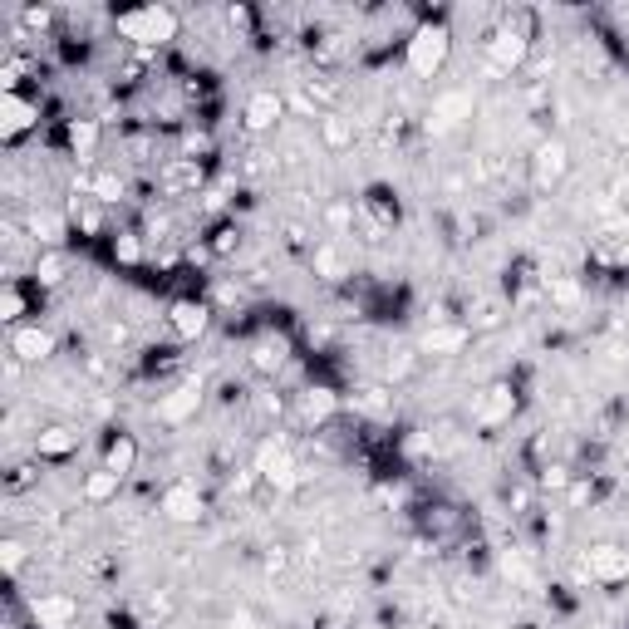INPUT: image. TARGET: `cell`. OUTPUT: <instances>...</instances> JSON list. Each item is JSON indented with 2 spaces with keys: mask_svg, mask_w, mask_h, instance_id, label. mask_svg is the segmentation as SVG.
I'll return each mask as SVG.
<instances>
[{
  "mask_svg": "<svg viewBox=\"0 0 629 629\" xmlns=\"http://www.w3.org/2000/svg\"><path fill=\"white\" fill-rule=\"evenodd\" d=\"M448 55H453V30L443 25V15L438 20H418L408 30V40H403V64H408L413 79H433L448 64Z\"/></svg>",
  "mask_w": 629,
  "mask_h": 629,
  "instance_id": "cell-1",
  "label": "cell"
},
{
  "mask_svg": "<svg viewBox=\"0 0 629 629\" xmlns=\"http://www.w3.org/2000/svg\"><path fill=\"white\" fill-rule=\"evenodd\" d=\"M114 30L123 40L153 50V45H172V40L182 35V20H177V10H168V5H133V10H118L114 15Z\"/></svg>",
  "mask_w": 629,
  "mask_h": 629,
  "instance_id": "cell-2",
  "label": "cell"
},
{
  "mask_svg": "<svg viewBox=\"0 0 629 629\" xmlns=\"http://www.w3.org/2000/svg\"><path fill=\"white\" fill-rule=\"evenodd\" d=\"M482 55H487V69H492V74H512V69L526 64L531 40H526L521 30H512V25H502V30H492V35L482 40Z\"/></svg>",
  "mask_w": 629,
  "mask_h": 629,
  "instance_id": "cell-3",
  "label": "cell"
},
{
  "mask_svg": "<svg viewBox=\"0 0 629 629\" xmlns=\"http://www.w3.org/2000/svg\"><path fill=\"white\" fill-rule=\"evenodd\" d=\"M197 408H202V384L197 379H182V384H172L168 394H158V423H168V428H182L187 418H197Z\"/></svg>",
  "mask_w": 629,
  "mask_h": 629,
  "instance_id": "cell-4",
  "label": "cell"
},
{
  "mask_svg": "<svg viewBox=\"0 0 629 629\" xmlns=\"http://www.w3.org/2000/svg\"><path fill=\"white\" fill-rule=\"evenodd\" d=\"M472 109H477L472 89H443V94L433 99V109H428V123H423V128H428V133H448V128L467 123Z\"/></svg>",
  "mask_w": 629,
  "mask_h": 629,
  "instance_id": "cell-5",
  "label": "cell"
},
{
  "mask_svg": "<svg viewBox=\"0 0 629 629\" xmlns=\"http://www.w3.org/2000/svg\"><path fill=\"white\" fill-rule=\"evenodd\" d=\"M158 512L177 521V526H192V521H202L207 516V497L192 487V482H172L163 487V497H158Z\"/></svg>",
  "mask_w": 629,
  "mask_h": 629,
  "instance_id": "cell-6",
  "label": "cell"
},
{
  "mask_svg": "<svg viewBox=\"0 0 629 629\" xmlns=\"http://www.w3.org/2000/svg\"><path fill=\"white\" fill-rule=\"evenodd\" d=\"M585 580L590 585H620L629 580V551L625 546H590V556H585Z\"/></svg>",
  "mask_w": 629,
  "mask_h": 629,
  "instance_id": "cell-7",
  "label": "cell"
},
{
  "mask_svg": "<svg viewBox=\"0 0 629 629\" xmlns=\"http://www.w3.org/2000/svg\"><path fill=\"white\" fill-rule=\"evenodd\" d=\"M168 325H172V335H177V344L202 340L207 325H212V305H207V300H172Z\"/></svg>",
  "mask_w": 629,
  "mask_h": 629,
  "instance_id": "cell-8",
  "label": "cell"
},
{
  "mask_svg": "<svg viewBox=\"0 0 629 629\" xmlns=\"http://www.w3.org/2000/svg\"><path fill=\"white\" fill-rule=\"evenodd\" d=\"M30 615H35L40 629H74L79 625V600L74 595H35Z\"/></svg>",
  "mask_w": 629,
  "mask_h": 629,
  "instance_id": "cell-9",
  "label": "cell"
},
{
  "mask_svg": "<svg viewBox=\"0 0 629 629\" xmlns=\"http://www.w3.org/2000/svg\"><path fill=\"white\" fill-rule=\"evenodd\" d=\"M571 168V153H566V143L561 138H546L541 148H536V158H531V177H536V187L546 192V187H556L561 177Z\"/></svg>",
  "mask_w": 629,
  "mask_h": 629,
  "instance_id": "cell-10",
  "label": "cell"
},
{
  "mask_svg": "<svg viewBox=\"0 0 629 629\" xmlns=\"http://www.w3.org/2000/svg\"><path fill=\"white\" fill-rule=\"evenodd\" d=\"M516 413V384H492L477 394V423L482 428H502Z\"/></svg>",
  "mask_w": 629,
  "mask_h": 629,
  "instance_id": "cell-11",
  "label": "cell"
},
{
  "mask_svg": "<svg viewBox=\"0 0 629 629\" xmlns=\"http://www.w3.org/2000/svg\"><path fill=\"white\" fill-rule=\"evenodd\" d=\"M40 123V104L35 99H25V94H5L0 99V133L5 138H20V133H30Z\"/></svg>",
  "mask_w": 629,
  "mask_h": 629,
  "instance_id": "cell-12",
  "label": "cell"
},
{
  "mask_svg": "<svg viewBox=\"0 0 629 629\" xmlns=\"http://www.w3.org/2000/svg\"><path fill=\"white\" fill-rule=\"evenodd\" d=\"M10 354L25 359V364H40V359L55 354V335L40 330V325H15V330H10Z\"/></svg>",
  "mask_w": 629,
  "mask_h": 629,
  "instance_id": "cell-13",
  "label": "cell"
},
{
  "mask_svg": "<svg viewBox=\"0 0 629 629\" xmlns=\"http://www.w3.org/2000/svg\"><path fill=\"white\" fill-rule=\"evenodd\" d=\"M79 453V433L74 428H64V423H50V428H40L35 433V458L40 462H64Z\"/></svg>",
  "mask_w": 629,
  "mask_h": 629,
  "instance_id": "cell-14",
  "label": "cell"
},
{
  "mask_svg": "<svg viewBox=\"0 0 629 629\" xmlns=\"http://www.w3.org/2000/svg\"><path fill=\"white\" fill-rule=\"evenodd\" d=\"M286 118V99L276 94V89H256L251 99H246V128L251 133H266V128H276Z\"/></svg>",
  "mask_w": 629,
  "mask_h": 629,
  "instance_id": "cell-15",
  "label": "cell"
},
{
  "mask_svg": "<svg viewBox=\"0 0 629 629\" xmlns=\"http://www.w3.org/2000/svg\"><path fill=\"white\" fill-rule=\"evenodd\" d=\"M467 340H472L467 325H433L418 340V354H458V349H467Z\"/></svg>",
  "mask_w": 629,
  "mask_h": 629,
  "instance_id": "cell-16",
  "label": "cell"
},
{
  "mask_svg": "<svg viewBox=\"0 0 629 629\" xmlns=\"http://www.w3.org/2000/svg\"><path fill=\"white\" fill-rule=\"evenodd\" d=\"M64 143H69V153L79 163H89L94 148H99V118H69L64 123Z\"/></svg>",
  "mask_w": 629,
  "mask_h": 629,
  "instance_id": "cell-17",
  "label": "cell"
},
{
  "mask_svg": "<svg viewBox=\"0 0 629 629\" xmlns=\"http://www.w3.org/2000/svg\"><path fill=\"white\" fill-rule=\"evenodd\" d=\"M104 467L118 472V477H128V472L138 467V438H133V433H114L109 448H104Z\"/></svg>",
  "mask_w": 629,
  "mask_h": 629,
  "instance_id": "cell-18",
  "label": "cell"
},
{
  "mask_svg": "<svg viewBox=\"0 0 629 629\" xmlns=\"http://www.w3.org/2000/svg\"><path fill=\"white\" fill-rule=\"evenodd\" d=\"M118 487H123V477L109 472V467H99V472H89V477H84L79 497H84L89 507H104V502H114V497H118Z\"/></svg>",
  "mask_w": 629,
  "mask_h": 629,
  "instance_id": "cell-19",
  "label": "cell"
},
{
  "mask_svg": "<svg viewBox=\"0 0 629 629\" xmlns=\"http://www.w3.org/2000/svg\"><path fill=\"white\" fill-rule=\"evenodd\" d=\"M25 315H30L25 281H20V276H10V281H5V295H0V320H5V325H20Z\"/></svg>",
  "mask_w": 629,
  "mask_h": 629,
  "instance_id": "cell-20",
  "label": "cell"
},
{
  "mask_svg": "<svg viewBox=\"0 0 629 629\" xmlns=\"http://www.w3.org/2000/svg\"><path fill=\"white\" fill-rule=\"evenodd\" d=\"M335 403H340L335 399V389H305V394H300V418L320 428V423L335 413Z\"/></svg>",
  "mask_w": 629,
  "mask_h": 629,
  "instance_id": "cell-21",
  "label": "cell"
},
{
  "mask_svg": "<svg viewBox=\"0 0 629 629\" xmlns=\"http://www.w3.org/2000/svg\"><path fill=\"white\" fill-rule=\"evenodd\" d=\"M25 227H30V236H35L40 246H59L69 222H64L59 212H30V217H25Z\"/></svg>",
  "mask_w": 629,
  "mask_h": 629,
  "instance_id": "cell-22",
  "label": "cell"
},
{
  "mask_svg": "<svg viewBox=\"0 0 629 629\" xmlns=\"http://www.w3.org/2000/svg\"><path fill=\"white\" fill-rule=\"evenodd\" d=\"M64 271H69V261H64L59 251H45V256L35 261V276H30V281H35L40 290H55L59 281H64Z\"/></svg>",
  "mask_w": 629,
  "mask_h": 629,
  "instance_id": "cell-23",
  "label": "cell"
},
{
  "mask_svg": "<svg viewBox=\"0 0 629 629\" xmlns=\"http://www.w3.org/2000/svg\"><path fill=\"white\" fill-rule=\"evenodd\" d=\"M310 266L320 271V281H340L344 276V256L335 241H325V246H315V256H310Z\"/></svg>",
  "mask_w": 629,
  "mask_h": 629,
  "instance_id": "cell-24",
  "label": "cell"
},
{
  "mask_svg": "<svg viewBox=\"0 0 629 629\" xmlns=\"http://www.w3.org/2000/svg\"><path fill=\"white\" fill-rule=\"evenodd\" d=\"M320 138H325V148H349L354 143V123L344 114H325L320 118Z\"/></svg>",
  "mask_w": 629,
  "mask_h": 629,
  "instance_id": "cell-25",
  "label": "cell"
},
{
  "mask_svg": "<svg viewBox=\"0 0 629 629\" xmlns=\"http://www.w3.org/2000/svg\"><path fill=\"white\" fill-rule=\"evenodd\" d=\"M281 359H286V340L281 335H266V340L251 344V364L256 369H281Z\"/></svg>",
  "mask_w": 629,
  "mask_h": 629,
  "instance_id": "cell-26",
  "label": "cell"
},
{
  "mask_svg": "<svg viewBox=\"0 0 629 629\" xmlns=\"http://www.w3.org/2000/svg\"><path fill=\"white\" fill-rule=\"evenodd\" d=\"M114 261H123V266H138V261H143V241H138L133 231H118L114 236Z\"/></svg>",
  "mask_w": 629,
  "mask_h": 629,
  "instance_id": "cell-27",
  "label": "cell"
},
{
  "mask_svg": "<svg viewBox=\"0 0 629 629\" xmlns=\"http://www.w3.org/2000/svg\"><path fill=\"white\" fill-rule=\"evenodd\" d=\"M536 477H541V487H546V492H561V487H571V467H566V462H546Z\"/></svg>",
  "mask_w": 629,
  "mask_h": 629,
  "instance_id": "cell-28",
  "label": "cell"
},
{
  "mask_svg": "<svg viewBox=\"0 0 629 629\" xmlns=\"http://www.w3.org/2000/svg\"><path fill=\"white\" fill-rule=\"evenodd\" d=\"M207 246H212V256H231V251L241 246V231H236V227L227 222V227L212 231V241H207Z\"/></svg>",
  "mask_w": 629,
  "mask_h": 629,
  "instance_id": "cell-29",
  "label": "cell"
},
{
  "mask_svg": "<svg viewBox=\"0 0 629 629\" xmlns=\"http://www.w3.org/2000/svg\"><path fill=\"white\" fill-rule=\"evenodd\" d=\"M0 556H5V571H10V575L25 571V546H20V541H5V546H0Z\"/></svg>",
  "mask_w": 629,
  "mask_h": 629,
  "instance_id": "cell-30",
  "label": "cell"
},
{
  "mask_svg": "<svg viewBox=\"0 0 629 629\" xmlns=\"http://www.w3.org/2000/svg\"><path fill=\"white\" fill-rule=\"evenodd\" d=\"M74 629H79V625H74Z\"/></svg>",
  "mask_w": 629,
  "mask_h": 629,
  "instance_id": "cell-31",
  "label": "cell"
}]
</instances>
